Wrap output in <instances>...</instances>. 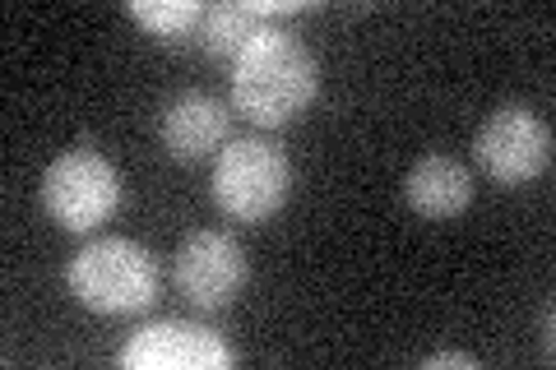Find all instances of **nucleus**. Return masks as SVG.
<instances>
[{"label": "nucleus", "instance_id": "11", "mask_svg": "<svg viewBox=\"0 0 556 370\" xmlns=\"http://www.w3.org/2000/svg\"><path fill=\"white\" fill-rule=\"evenodd\" d=\"M126 14L149 33H159V38H181L186 28L204 20V5H195V0H130Z\"/></svg>", "mask_w": 556, "mask_h": 370}, {"label": "nucleus", "instance_id": "7", "mask_svg": "<svg viewBox=\"0 0 556 370\" xmlns=\"http://www.w3.org/2000/svg\"><path fill=\"white\" fill-rule=\"evenodd\" d=\"M121 366H130V370H228L232 347L204 324L159 320V324H144L121 347Z\"/></svg>", "mask_w": 556, "mask_h": 370}, {"label": "nucleus", "instance_id": "2", "mask_svg": "<svg viewBox=\"0 0 556 370\" xmlns=\"http://www.w3.org/2000/svg\"><path fill=\"white\" fill-rule=\"evenodd\" d=\"M70 292L98 315H135L159 296V259L130 237H98L70 259Z\"/></svg>", "mask_w": 556, "mask_h": 370}, {"label": "nucleus", "instance_id": "4", "mask_svg": "<svg viewBox=\"0 0 556 370\" xmlns=\"http://www.w3.org/2000/svg\"><path fill=\"white\" fill-rule=\"evenodd\" d=\"M42 204L70 232H93L121 204V176L98 149H70L42 171Z\"/></svg>", "mask_w": 556, "mask_h": 370}, {"label": "nucleus", "instance_id": "5", "mask_svg": "<svg viewBox=\"0 0 556 370\" xmlns=\"http://www.w3.org/2000/svg\"><path fill=\"white\" fill-rule=\"evenodd\" d=\"M473 157L501 186L538 181L552 167V130L529 102H501L473 135Z\"/></svg>", "mask_w": 556, "mask_h": 370}, {"label": "nucleus", "instance_id": "9", "mask_svg": "<svg viewBox=\"0 0 556 370\" xmlns=\"http://www.w3.org/2000/svg\"><path fill=\"white\" fill-rule=\"evenodd\" d=\"M302 14L298 0H228V5H208L204 10V47L218 61H237L260 33L278 20Z\"/></svg>", "mask_w": 556, "mask_h": 370}, {"label": "nucleus", "instance_id": "6", "mask_svg": "<svg viewBox=\"0 0 556 370\" xmlns=\"http://www.w3.org/2000/svg\"><path fill=\"white\" fill-rule=\"evenodd\" d=\"M172 283L200 310L232 306L251 283V259L228 232H190L172 255Z\"/></svg>", "mask_w": 556, "mask_h": 370}, {"label": "nucleus", "instance_id": "1", "mask_svg": "<svg viewBox=\"0 0 556 370\" xmlns=\"http://www.w3.org/2000/svg\"><path fill=\"white\" fill-rule=\"evenodd\" d=\"M320 93V61L298 33L269 24L232 61V107L255 126H288Z\"/></svg>", "mask_w": 556, "mask_h": 370}, {"label": "nucleus", "instance_id": "8", "mask_svg": "<svg viewBox=\"0 0 556 370\" xmlns=\"http://www.w3.org/2000/svg\"><path fill=\"white\" fill-rule=\"evenodd\" d=\"M232 112L223 107V98H214L208 88H181L163 102L159 116V139L177 163H204V157L223 153L228 139Z\"/></svg>", "mask_w": 556, "mask_h": 370}, {"label": "nucleus", "instance_id": "3", "mask_svg": "<svg viewBox=\"0 0 556 370\" xmlns=\"http://www.w3.org/2000/svg\"><path fill=\"white\" fill-rule=\"evenodd\" d=\"M292 167L274 139H232L214 163V204L237 222H265L288 204Z\"/></svg>", "mask_w": 556, "mask_h": 370}, {"label": "nucleus", "instance_id": "10", "mask_svg": "<svg viewBox=\"0 0 556 370\" xmlns=\"http://www.w3.org/2000/svg\"><path fill=\"white\" fill-rule=\"evenodd\" d=\"M404 200L413 214H422V218H455L473 204V171L450 153H427L422 163L408 171Z\"/></svg>", "mask_w": 556, "mask_h": 370}, {"label": "nucleus", "instance_id": "12", "mask_svg": "<svg viewBox=\"0 0 556 370\" xmlns=\"http://www.w3.org/2000/svg\"><path fill=\"white\" fill-rule=\"evenodd\" d=\"M441 366H478L473 357H468V352H437V357H427V370H441Z\"/></svg>", "mask_w": 556, "mask_h": 370}]
</instances>
